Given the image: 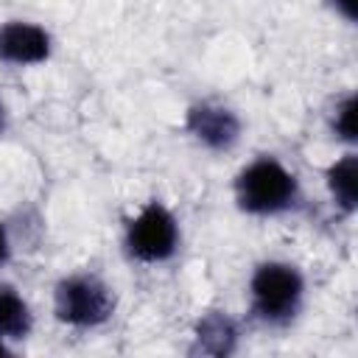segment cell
Listing matches in <instances>:
<instances>
[{"label":"cell","mask_w":358,"mask_h":358,"mask_svg":"<svg viewBox=\"0 0 358 358\" xmlns=\"http://www.w3.org/2000/svg\"><path fill=\"white\" fill-rule=\"evenodd\" d=\"M31 327H34V316L28 302L17 294V288L0 282V338L3 341L25 338Z\"/></svg>","instance_id":"obj_7"},{"label":"cell","mask_w":358,"mask_h":358,"mask_svg":"<svg viewBox=\"0 0 358 358\" xmlns=\"http://www.w3.org/2000/svg\"><path fill=\"white\" fill-rule=\"evenodd\" d=\"M6 129V109H3V103H0V131Z\"/></svg>","instance_id":"obj_12"},{"label":"cell","mask_w":358,"mask_h":358,"mask_svg":"<svg viewBox=\"0 0 358 358\" xmlns=\"http://www.w3.org/2000/svg\"><path fill=\"white\" fill-rule=\"evenodd\" d=\"M235 201L252 215H277L299 201L296 176L274 157L252 159L235 179Z\"/></svg>","instance_id":"obj_1"},{"label":"cell","mask_w":358,"mask_h":358,"mask_svg":"<svg viewBox=\"0 0 358 358\" xmlns=\"http://www.w3.org/2000/svg\"><path fill=\"white\" fill-rule=\"evenodd\" d=\"M6 352H11V350H8V347H6V341L0 338V355H6Z\"/></svg>","instance_id":"obj_13"},{"label":"cell","mask_w":358,"mask_h":358,"mask_svg":"<svg viewBox=\"0 0 358 358\" xmlns=\"http://www.w3.org/2000/svg\"><path fill=\"white\" fill-rule=\"evenodd\" d=\"M187 131L201 140L207 148H229L235 145L238 140V131H241V120L235 117L232 109L221 106V103H196L190 106L187 112Z\"/></svg>","instance_id":"obj_6"},{"label":"cell","mask_w":358,"mask_h":358,"mask_svg":"<svg viewBox=\"0 0 358 358\" xmlns=\"http://www.w3.org/2000/svg\"><path fill=\"white\" fill-rule=\"evenodd\" d=\"M252 310L266 324L291 322L305 299V280L296 266L282 260H266L255 268L249 280Z\"/></svg>","instance_id":"obj_2"},{"label":"cell","mask_w":358,"mask_h":358,"mask_svg":"<svg viewBox=\"0 0 358 358\" xmlns=\"http://www.w3.org/2000/svg\"><path fill=\"white\" fill-rule=\"evenodd\" d=\"M8 260V235H6V227L0 224V266Z\"/></svg>","instance_id":"obj_11"},{"label":"cell","mask_w":358,"mask_h":358,"mask_svg":"<svg viewBox=\"0 0 358 358\" xmlns=\"http://www.w3.org/2000/svg\"><path fill=\"white\" fill-rule=\"evenodd\" d=\"M50 56V34L36 22L11 20L0 25V62L39 64Z\"/></svg>","instance_id":"obj_5"},{"label":"cell","mask_w":358,"mask_h":358,"mask_svg":"<svg viewBox=\"0 0 358 358\" xmlns=\"http://www.w3.org/2000/svg\"><path fill=\"white\" fill-rule=\"evenodd\" d=\"M179 249V224L173 213L151 199L126 224V252L140 263H162Z\"/></svg>","instance_id":"obj_4"},{"label":"cell","mask_w":358,"mask_h":358,"mask_svg":"<svg viewBox=\"0 0 358 358\" xmlns=\"http://www.w3.org/2000/svg\"><path fill=\"white\" fill-rule=\"evenodd\" d=\"M327 187L341 210L347 213L355 210V201H358V157L355 154H344L327 168Z\"/></svg>","instance_id":"obj_8"},{"label":"cell","mask_w":358,"mask_h":358,"mask_svg":"<svg viewBox=\"0 0 358 358\" xmlns=\"http://www.w3.org/2000/svg\"><path fill=\"white\" fill-rule=\"evenodd\" d=\"M333 129H336V134H341L344 140H355V95H347V98L336 106Z\"/></svg>","instance_id":"obj_9"},{"label":"cell","mask_w":358,"mask_h":358,"mask_svg":"<svg viewBox=\"0 0 358 358\" xmlns=\"http://www.w3.org/2000/svg\"><path fill=\"white\" fill-rule=\"evenodd\" d=\"M53 308L59 322L87 330L103 324L115 313V294L95 274H70L56 285Z\"/></svg>","instance_id":"obj_3"},{"label":"cell","mask_w":358,"mask_h":358,"mask_svg":"<svg viewBox=\"0 0 358 358\" xmlns=\"http://www.w3.org/2000/svg\"><path fill=\"white\" fill-rule=\"evenodd\" d=\"M336 6V11L347 20H355V0H330Z\"/></svg>","instance_id":"obj_10"}]
</instances>
